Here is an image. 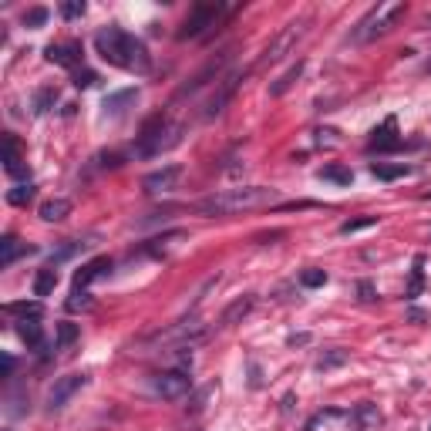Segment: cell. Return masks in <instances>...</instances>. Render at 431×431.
Here are the masks:
<instances>
[{
  "mask_svg": "<svg viewBox=\"0 0 431 431\" xmlns=\"http://www.w3.org/2000/svg\"><path fill=\"white\" fill-rule=\"evenodd\" d=\"M54 287H58V270L54 266L37 270V277H34V296H51Z\"/></svg>",
  "mask_w": 431,
  "mask_h": 431,
  "instance_id": "23",
  "label": "cell"
},
{
  "mask_svg": "<svg viewBox=\"0 0 431 431\" xmlns=\"http://www.w3.org/2000/svg\"><path fill=\"white\" fill-rule=\"evenodd\" d=\"M182 125L179 122H169L162 111L158 115H152L149 122L142 125L139 132V142H135V155L139 158H155V155L169 152V149H175L179 142H182Z\"/></svg>",
  "mask_w": 431,
  "mask_h": 431,
  "instance_id": "3",
  "label": "cell"
},
{
  "mask_svg": "<svg viewBox=\"0 0 431 431\" xmlns=\"http://www.w3.org/2000/svg\"><path fill=\"white\" fill-rule=\"evenodd\" d=\"M17 334H20V340H24L27 347H41V344H44V334H41L37 317H24V320H17Z\"/></svg>",
  "mask_w": 431,
  "mask_h": 431,
  "instance_id": "21",
  "label": "cell"
},
{
  "mask_svg": "<svg viewBox=\"0 0 431 431\" xmlns=\"http://www.w3.org/2000/svg\"><path fill=\"white\" fill-rule=\"evenodd\" d=\"M361 293H364L361 300H374V290H370V283H361Z\"/></svg>",
  "mask_w": 431,
  "mask_h": 431,
  "instance_id": "38",
  "label": "cell"
},
{
  "mask_svg": "<svg viewBox=\"0 0 431 431\" xmlns=\"http://www.w3.org/2000/svg\"><path fill=\"white\" fill-rule=\"evenodd\" d=\"M230 61H232V47H226V51H219L216 58H209V61L202 64L199 71H196V75L189 77V81H185L182 88L175 92V98H185V94H196L199 88H206L209 81H216V77L223 75V68H226Z\"/></svg>",
  "mask_w": 431,
  "mask_h": 431,
  "instance_id": "7",
  "label": "cell"
},
{
  "mask_svg": "<svg viewBox=\"0 0 431 431\" xmlns=\"http://www.w3.org/2000/svg\"><path fill=\"white\" fill-rule=\"evenodd\" d=\"M310 334H296V337H290V344H307Z\"/></svg>",
  "mask_w": 431,
  "mask_h": 431,
  "instance_id": "39",
  "label": "cell"
},
{
  "mask_svg": "<svg viewBox=\"0 0 431 431\" xmlns=\"http://www.w3.org/2000/svg\"><path fill=\"white\" fill-rule=\"evenodd\" d=\"M340 364H347V351H340V347L317 357V370H330V368H340Z\"/></svg>",
  "mask_w": 431,
  "mask_h": 431,
  "instance_id": "27",
  "label": "cell"
},
{
  "mask_svg": "<svg viewBox=\"0 0 431 431\" xmlns=\"http://www.w3.org/2000/svg\"><path fill=\"white\" fill-rule=\"evenodd\" d=\"M77 337H81V327L71 320H61L54 327V351H68L71 344H77Z\"/></svg>",
  "mask_w": 431,
  "mask_h": 431,
  "instance_id": "20",
  "label": "cell"
},
{
  "mask_svg": "<svg viewBox=\"0 0 431 431\" xmlns=\"http://www.w3.org/2000/svg\"><path fill=\"white\" fill-rule=\"evenodd\" d=\"M323 283H327V270L310 266V270H304V273H300V287H307V290H317V287H323Z\"/></svg>",
  "mask_w": 431,
  "mask_h": 431,
  "instance_id": "29",
  "label": "cell"
},
{
  "mask_svg": "<svg viewBox=\"0 0 431 431\" xmlns=\"http://www.w3.org/2000/svg\"><path fill=\"white\" fill-rule=\"evenodd\" d=\"M71 81H75V88H92L94 81H98V75H94L92 68H77L75 75H71Z\"/></svg>",
  "mask_w": 431,
  "mask_h": 431,
  "instance_id": "33",
  "label": "cell"
},
{
  "mask_svg": "<svg viewBox=\"0 0 431 431\" xmlns=\"http://www.w3.org/2000/svg\"><path fill=\"white\" fill-rule=\"evenodd\" d=\"M94 51L111 68L135 71V75H149L152 71V54H149L145 41H139L135 34L122 31V27H101L94 34Z\"/></svg>",
  "mask_w": 431,
  "mask_h": 431,
  "instance_id": "1",
  "label": "cell"
},
{
  "mask_svg": "<svg viewBox=\"0 0 431 431\" xmlns=\"http://www.w3.org/2000/svg\"><path fill=\"white\" fill-rule=\"evenodd\" d=\"M47 17H51L47 7H31V11H24V24H27V27H41Z\"/></svg>",
  "mask_w": 431,
  "mask_h": 431,
  "instance_id": "32",
  "label": "cell"
},
{
  "mask_svg": "<svg viewBox=\"0 0 431 431\" xmlns=\"http://www.w3.org/2000/svg\"><path fill=\"white\" fill-rule=\"evenodd\" d=\"M404 14H408V4H404V0H385V4H377V7H370L368 14L354 24L351 41H354V44L377 41V37H385V34L391 31V27H394Z\"/></svg>",
  "mask_w": 431,
  "mask_h": 431,
  "instance_id": "4",
  "label": "cell"
},
{
  "mask_svg": "<svg viewBox=\"0 0 431 431\" xmlns=\"http://www.w3.org/2000/svg\"><path fill=\"white\" fill-rule=\"evenodd\" d=\"M11 374H14V357L4 354V377H11Z\"/></svg>",
  "mask_w": 431,
  "mask_h": 431,
  "instance_id": "37",
  "label": "cell"
},
{
  "mask_svg": "<svg viewBox=\"0 0 431 431\" xmlns=\"http://www.w3.org/2000/svg\"><path fill=\"white\" fill-rule=\"evenodd\" d=\"M54 105H58V88H54V85L37 88V94H34V111H37V115H44V111H51Z\"/></svg>",
  "mask_w": 431,
  "mask_h": 431,
  "instance_id": "24",
  "label": "cell"
},
{
  "mask_svg": "<svg viewBox=\"0 0 431 431\" xmlns=\"http://www.w3.org/2000/svg\"><path fill=\"white\" fill-rule=\"evenodd\" d=\"M179 179H182V165H162V169L149 172L145 179H142V189L149 192V196H169L172 189L179 185Z\"/></svg>",
  "mask_w": 431,
  "mask_h": 431,
  "instance_id": "11",
  "label": "cell"
},
{
  "mask_svg": "<svg viewBox=\"0 0 431 431\" xmlns=\"http://www.w3.org/2000/svg\"><path fill=\"white\" fill-rule=\"evenodd\" d=\"M230 7L226 4H196L192 11H189V17L182 20V27H179V41H189V37H202V34L209 31V27H216L219 24V17L226 14Z\"/></svg>",
  "mask_w": 431,
  "mask_h": 431,
  "instance_id": "6",
  "label": "cell"
},
{
  "mask_svg": "<svg viewBox=\"0 0 431 431\" xmlns=\"http://www.w3.org/2000/svg\"><path fill=\"white\" fill-rule=\"evenodd\" d=\"M307 27H310V17H296V20H290V24H283V27L277 31V37L266 44V51L260 54V61H256V64H277V61H283L293 47H296V41L307 34Z\"/></svg>",
  "mask_w": 431,
  "mask_h": 431,
  "instance_id": "5",
  "label": "cell"
},
{
  "mask_svg": "<svg viewBox=\"0 0 431 431\" xmlns=\"http://www.w3.org/2000/svg\"><path fill=\"white\" fill-rule=\"evenodd\" d=\"M4 169H7V175H20L24 172V155H20V142H17V135H4Z\"/></svg>",
  "mask_w": 431,
  "mask_h": 431,
  "instance_id": "16",
  "label": "cell"
},
{
  "mask_svg": "<svg viewBox=\"0 0 431 431\" xmlns=\"http://www.w3.org/2000/svg\"><path fill=\"white\" fill-rule=\"evenodd\" d=\"M37 213H41L44 223H61V219L71 216V199H61V196H58V199H47V202H41Z\"/></svg>",
  "mask_w": 431,
  "mask_h": 431,
  "instance_id": "18",
  "label": "cell"
},
{
  "mask_svg": "<svg viewBox=\"0 0 431 431\" xmlns=\"http://www.w3.org/2000/svg\"><path fill=\"white\" fill-rule=\"evenodd\" d=\"M401 145H404V139L398 135V122H394V118H385V125L374 128V132H370V142H368L370 152H398Z\"/></svg>",
  "mask_w": 431,
  "mask_h": 431,
  "instance_id": "12",
  "label": "cell"
},
{
  "mask_svg": "<svg viewBox=\"0 0 431 431\" xmlns=\"http://www.w3.org/2000/svg\"><path fill=\"white\" fill-rule=\"evenodd\" d=\"M320 179H323V182L351 185V179H354V172H351V169H344V165H323V169H320Z\"/></svg>",
  "mask_w": 431,
  "mask_h": 431,
  "instance_id": "25",
  "label": "cell"
},
{
  "mask_svg": "<svg viewBox=\"0 0 431 431\" xmlns=\"http://www.w3.org/2000/svg\"><path fill=\"white\" fill-rule=\"evenodd\" d=\"M304 64H307V61L290 64V68H287V71H283V75H280L277 81L270 85V94H273V98H280V94H287V92H290V88H293V81H296V77L304 75Z\"/></svg>",
  "mask_w": 431,
  "mask_h": 431,
  "instance_id": "22",
  "label": "cell"
},
{
  "mask_svg": "<svg viewBox=\"0 0 431 431\" xmlns=\"http://www.w3.org/2000/svg\"><path fill=\"white\" fill-rule=\"evenodd\" d=\"M421 266H425V260H421V256H418L415 260V277H411V290H408V296H418V290H421Z\"/></svg>",
  "mask_w": 431,
  "mask_h": 431,
  "instance_id": "36",
  "label": "cell"
},
{
  "mask_svg": "<svg viewBox=\"0 0 431 431\" xmlns=\"http://www.w3.org/2000/svg\"><path fill=\"white\" fill-rule=\"evenodd\" d=\"M425 27H431V14H428V17H425Z\"/></svg>",
  "mask_w": 431,
  "mask_h": 431,
  "instance_id": "40",
  "label": "cell"
},
{
  "mask_svg": "<svg viewBox=\"0 0 431 431\" xmlns=\"http://www.w3.org/2000/svg\"><path fill=\"white\" fill-rule=\"evenodd\" d=\"M253 307H256V296H253V293L239 296V300H232L230 307L219 313V327L226 330V327H232V323H239L243 317H249V310H253Z\"/></svg>",
  "mask_w": 431,
  "mask_h": 431,
  "instance_id": "14",
  "label": "cell"
},
{
  "mask_svg": "<svg viewBox=\"0 0 431 431\" xmlns=\"http://www.w3.org/2000/svg\"><path fill=\"white\" fill-rule=\"evenodd\" d=\"M280 192L270 185H239V189H219L213 196L196 202L202 216H239L249 209H263L270 202H277Z\"/></svg>",
  "mask_w": 431,
  "mask_h": 431,
  "instance_id": "2",
  "label": "cell"
},
{
  "mask_svg": "<svg viewBox=\"0 0 431 431\" xmlns=\"http://www.w3.org/2000/svg\"><path fill=\"white\" fill-rule=\"evenodd\" d=\"M370 226H377V216H357V219H347V223H340V232H344V236H351V232L370 230Z\"/></svg>",
  "mask_w": 431,
  "mask_h": 431,
  "instance_id": "28",
  "label": "cell"
},
{
  "mask_svg": "<svg viewBox=\"0 0 431 431\" xmlns=\"http://www.w3.org/2000/svg\"><path fill=\"white\" fill-rule=\"evenodd\" d=\"M7 313H24V317H41V304H7Z\"/></svg>",
  "mask_w": 431,
  "mask_h": 431,
  "instance_id": "34",
  "label": "cell"
},
{
  "mask_svg": "<svg viewBox=\"0 0 431 431\" xmlns=\"http://www.w3.org/2000/svg\"><path fill=\"white\" fill-rule=\"evenodd\" d=\"M428 71H431V61H428Z\"/></svg>",
  "mask_w": 431,
  "mask_h": 431,
  "instance_id": "41",
  "label": "cell"
},
{
  "mask_svg": "<svg viewBox=\"0 0 431 431\" xmlns=\"http://www.w3.org/2000/svg\"><path fill=\"white\" fill-rule=\"evenodd\" d=\"M135 98H139V92L135 88H125V92H115L105 98V115H125V105H135Z\"/></svg>",
  "mask_w": 431,
  "mask_h": 431,
  "instance_id": "19",
  "label": "cell"
},
{
  "mask_svg": "<svg viewBox=\"0 0 431 431\" xmlns=\"http://www.w3.org/2000/svg\"><path fill=\"white\" fill-rule=\"evenodd\" d=\"M31 253H37V249L27 246V243H17V236H4V239H0V266H4V270L14 266L17 256H31Z\"/></svg>",
  "mask_w": 431,
  "mask_h": 431,
  "instance_id": "17",
  "label": "cell"
},
{
  "mask_svg": "<svg viewBox=\"0 0 431 431\" xmlns=\"http://www.w3.org/2000/svg\"><path fill=\"white\" fill-rule=\"evenodd\" d=\"M189 387H192V377H189V370L185 368H172V370H162V374H155L152 377V391L158 398L165 401H179L189 394Z\"/></svg>",
  "mask_w": 431,
  "mask_h": 431,
  "instance_id": "8",
  "label": "cell"
},
{
  "mask_svg": "<svg viewBox=\"0 0 431 431\" xmlns=\"http://www.w3.org/2000/svg\"><path fill=\"white\" fill-rule=\"evenodd\" d=\"M243 77H246V71H232V75H226L223 81H216V92L209 94V101L202 105V118H216V115H223L226 105L232 101L236 88L243 85Z\"/></svg>",
  "mask_w": 431,
  "mask_h": 431,
  "instance_id": "9",
  "label": "cell"
},
{
  "mask_svg": "<svg viewBox=\"0 0 431 431\" xmlns=\"http://www.w3.org/2000/svg\"><path fill=\"white\" fill-rule=\"evenodd\" d=\"M88 385V374H61V377H54V385L47 391V411H61L68 401L75 398L81 387Z\"/></svg>",
  "mask_w": 431,
  "mask_h": 431,
  "instance_id": "10",
  "label": "cell"
},
{
  "mask_svg": "<svg viewBox=\"0 0 431 431\" xmlns=\"http://www.w3.org/2000/svg\"><path fill=\"white\" fill-rule=\"evenodd\" d=\"M85 0H68V4H61V17L64 20H77V17H85Z\"/></svg>",
  "mask_w": 431,
  "mask_h": 431,
  "instance_id": "31",
  "label": "cell"
},
{
  "mask_svg": "<svg viewBox=\"0 0 431 431\" xmlns=\"http://www.w3.org/2000/svg\"><path fill=\"white\" fill-rule=\"evenodd\" d=\"M68 310H92V296L85 290H75L71 300H68Z\"/></svg>",
  "mask_w": 431,
  "mask_h": 431,
  "instance_id": "35",
  "label": "cell"
},
{
  "mask_svg": "<svg viewBox=\"0 0 431 431\" xmlns=\"http://www.w3.org/2000/svg\"><path fill=\"white\" fill-rule=\"evenodd\" d=\"M81 44L77 41H61V44H47L44 58L51 64H61V68H71V71H77V64H81Z\"/></svg>",
  "mask_w": 431,
  "mask_h": 431,
  "instance_id": "13",
  "label": "cell"
},
{
  "mask_svg": "<svg viewBox=\"0 0 431 431\" xmlns=\"http://www.w3.org/2000/svg\"><path fill=\"white\" fill-rule=\"evenodd\" d=\"M105 270H111V260H108V256H94V260H88L75 273V290H88V283H92V280H98Z\"/></svg>",
  "mask_w": 431,
  "mask_h": 431,
  "instance_id": "15",
  "label": "cell"
},
{
  "mask_svg": "<svg viewBox=\"0 0 431 431\" xmlns=\"http://www.w3.org/2000/svg\"><path fill=\"white\" fill-rule=\"evenodd\" d=\"M34 192H37V189H34L31 182L17 185V189H11V192H7V202H11V206H27V202L34 199Z\"/></svg>",
  "mask_w": 431,
  "mask_h": 431,
  "instance_id": "30",
  "label": "cell"
},
{
  "mask_svg": "<svg viewBox=\"0 0 431 431\" xmlns=\"http://www.w3.org/2000/svg\"><path fill=\"white\" fill-rule=\"evenodd\" d=\"M370 172L377 175V179H385V182H394V179H401V175H408V165H381V162H374L370 165Z\"/></svg>",
  "mask_w": 431,
  "mask_h": 431,
  "instance_id": "26",
  "label": "cell"
}]
</instances>
